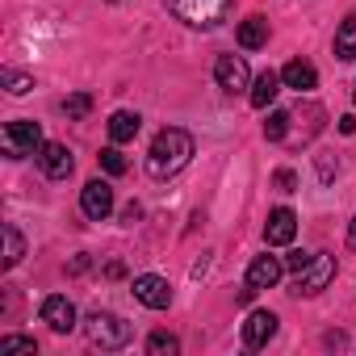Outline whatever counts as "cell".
<instances>
[{"mask_svg":"<svg viewBox=\"0 0 356 356\" xmlns=\"http://www.w3.org/2000/svg\"><path fill=\"white\" fill-rule=\"evenodd\" d=\"M84 335H88L92 348H101V352H118V348H126V343L134 339V327H130L126 318L109 314V310H97V314H88Z\"/></svg>","mask_w":356,"mask_h":356,"instance_id":"3","label":"cell"},{"mask_svg":"<svg viewBox=\"0 0 356 356\" xmlns=\"http://www.w3.org/2000/svg\"><path fill=\"white\" fill-rule=\"evenodd\" d=\"M281 80H285V88L310 92V88L318 84V72H314V63H306V59H289V63L281 67Z\"/></svg>","mask_w":356,"mask_h":356,"instance_id":"14","label":"cell"},{"mask_svg":"<svg viewBox=\"0 0 356 356\" xmlns=\"http://www.w3.org/2000/svg\"><path fill=\"white\" fill-rule=\"evenodd\" d=\"M239 47L243 51H260L264 42H268V22L264 17H248V22H239Z\"/></svg>","mask_w":356,"mask_h":356,"instance_id":"16","label":"cell"},{"mask_svg":"<svg viewBox=\"0 0 356 356\" xmlns=\"http://www.w3.org/2000/svg\"><path fill=\"white\" fill-rule=\"evenodd\" d=\"M310 260H314V252H289V256H285V268H289V273L298 277V273H302V268H306Z\"/></svg>","mask_w":356,"mask_h":356,"instance_id":"26","label":"cell"},{"mask_svg":"<svg viewBox=\"0 0 356 356\" xmlns=\"http://www.w3.org/2000/svg\"><path fill=\"white\" fill-rule=\"evenodd\" d=\"M193 159V134L181 130V126H163L155 138H151V151H147V176L151 181H172L176 172H185Z\"/></svg>","mask_w":356,"mask_h":356,"instance_id":"1","label":"cell"},{"mask_svg":"<svg viewBox=\"0 0 356 356\" xmlns=\"http://www.w3.org/2000/svg\"><path fill=\"white\" fill-rule=\"evenodd\" d=\"M80 214L88 222H105L113 214V189H109V181H88L80 189Z\"/></svg>","mask_w":356,"mask_h":356,"instance_id":"6","label":"cell"},{"mask_svg":"<svg viewBox=\"0 0 356 356\" xmlns=\"http://www.w3.org/2000/svg\"><path fill=\"white\" fill-rule=\"evenodd\" d=\"M0 143H5V155H9V159L38 155V151L47 147V138H42V126H38V122H30V118H17V122H9V126H5V134H0Z\"/></svg>","mask_w":356,"mask_h":356,"instance_id":"4","label":"cell"},{"mask_svg":"<svg viewBox=\"0 0 356 356\" xmlns=\"http://www.w3.org/2000/svg\"><path fill=\"white\" fill-rule=\"evenodd\" d=\"M101 168H105V172H109V176H122V172H126V155H122V151H118V143H113V147H105V151H101Z\"/></svg>","mask_w":356,"mask_h":356,"instance_id":"24","label":"cell"},{"mask_svg":"<svg viewBox=\"0 0 356 356\" xmlns=\"http://www.w3.org/2000/svg\"><path fill=\"white\" fill-rule=\"evenodd\" d=\"M281 273H285V260H277V256H256L252 264H248V285L260 293V289H273L277 281H281Z\"/></svg>","mask_w":356,"mask_h":356,"instance_id":"13","label":"cell"},{"mask_svg":"<svg viewBox=\"0 0 356 356\" xmlns=\"http://www.w3.org/2000/svg\"><path fill=\"white\" fill-rule=\"evenodd\" d=\"M134 298L147 310H168L172 306V285L163 277H155V273H143V277H134Z\"/></svg>","mask_w":356,"mask_h":356,"instance_id":"9","label":"cell"},{"mask_svg":"<svg viewBox=\"0 0 356 356\" xmlns=\"http://www.w3.org/2000/svg\"><path fill=\"white\" fill-rule=\"evenodd\" d=\"M339 134H356V118H352V113L339 118Z\"/></svg>","mask_w":356,"mask_h":356,"instance_id":"29","label":"cell"},{"mask_svg":"<svg viewBox=\"0 0 356 356\" xmlns=\"http://www.w3.org/2000/svg\"><path fill=\"white\" fill-rule=\"evenodd\" d=\"M293 185H298V176H293L289 168H281V172H277V189H281V193H293Z\"/></svg>","mask_w":356,"mask_h":356,"instance_id":"27","label":"cell"},{"mask_svg":"<svg viewBox=\"0 0 356 356\" xmlns=\"http://www.w3.org/2000/svg\"><path fill=\"white\" fill-rule=\"evenodd\" d=\"M63 113H67V118H88V113H92V97H88V92H72V97L63 101Z\"/></svg>","mask_w":356,"mask_h":356,"instance_id":"23","label":"cell"},{"mask_svg":"<svg viewBox=\"0 0 356 356\" xmlns=\"http://www.w3.org/2000/svg\"><path fill=\"white\" fill-rule=\"evenodd\" d=\"M335 281V256L331 252H314V260L293 277V298H314V293H323L327 285Z\"/></svg>","mask_w":356,"mask_h":356,"instance_id":"5","label":"cell"},{"mask_svg":"<svg viewBox=\"0 0 356 356\" xmlns=\"http://www.w3.org/2000/svg\"><path fill=\"white\" fill-rule=\"evenodd\" d=\"M138 130H143V118L130 113V109H118V113L109 118V138H113V143H130Z\"/></svg>","mask_w":356,"mask_h":356,"instance_id":"17","label":"cell"},{"mask_svg":"<svg viewBox=\"0 0 356 356\" xmlns=\"http://www.w3.org/2000/svg\"><path fill=\"white\" fill-rule=\"evenodd\" d=\"M214 80H218V88L222 92H243L248 84H252V72H248V59L243 55H218V63H214Z\"/></svg>","mask_w":356,"mask_h":356,"instance_id":"7","label":"cell"},{"mask_svg":"<svg viewBox=\"0 0 356 356\" xmlns=\"http://www.w3.org/2000/svg\"><path fill=\"white\" fill-rule=\"evenodd\" d=\"M273 335H277V314L273 310H252L248 323H243V343L256 352V348H268Z\"/></svg>","mask_w":356,"mask_h":356,"instance_id":"12","label":"cell"},{"mask_svg":"<svg viewBox=\"0 0 356 356\" xmlns=\"http://www.w3.org/2000/svg\"><path fill=\"white\" fill-rule=\"evenodd\" d=\"M281 84H285V80H281V72H273V67H268V72H260V76L252 80V105H256V109H268V105L277 101Z\"/></svg>","mask_w":356,"mask_h":356,"instance_id":"15","label":"cell"},{"mask_svg":"<svg viewBox=\"0 0 356 356\" xmlns=\"http://www.w3.org/2000/svg\"><path fill=\"white\" fill-rule=\"evenodd\" d=\"M138 218H143V206H134V202H130V206L122 210V222H126V227H134Z\"/></svg>","mask_w":356,"mask_h":356,"instance_id":"28","label":"cell"},{"mask_svg":"<svg viewBox=\"0 0 356 356\" xmlns=\"http://www.w3.org/2000/svg\"><path fill=\"white\" fill-rule=\"evenodd\" d=\"M147 352H151V356H176V352H181V339H176L172 331H155V335L147 339Z\"/></svg>","mask_w":356,"mask_h":356,"instance_id":"20","label":"cell"},{"mask_svg":"<svg viewBox=\"0 0 356 356\" xmlns=\"http://www.w3.org/2000/svg\"><path fill=\"white\" fill-rule=\"evenodd\" d=\"M22 256H26V239H22V231L9 222V227H5V268H17Z\"/></svg>","mask_w":356,"mask_h":356,"instance_id":"19","label":"cell"},{"mask_svg":"<svg viewBox=\"0 0 356 356\" xmlns=\"http://www.w3.org/2000/svg\"><path fill=\"white\" fill-rule=\"evenodd\" d=\"M352 97H356V88H352Z\"/></svg>","mask_w":356,"mask_h":356,"instance_id":"31","label":"cell"},{"mask_svg":"<svg viewBox=\"0 0 356 356\" xmlns=\"http://www.w3.org/2000/svg\"><path fill=\"white\" fill-rule=\"evenodd\" d=\"M293 235H298V214L289 206H277L268 214V222H264V243L268 248H285V243H293Z\"/></svg>","mask_w":356,"mask_h":356,"instance_id":"10","label":"cell"},{"mask_svg":"<svg viewBox=\"0 0 356 356\" xmlns=\"http://www.w3.org/2000/svg\"><path fill=\"white\" fill-rule=\"evenodd\" d=\"M38 314H42V323H47L55 335H67V331H76V306H72V298H63V293H51V298H42Z\"/></svg>","mask_w":356,"mask_h":356,"instance_id":"8","label":"cell"},{"mask_svg":"<svg viewBox=\"0 0 356 356\" xmlns=\"http://www.w3.org/2000/svg\"><path fill=\"white\" fill-rule=\"evenodd\" d=\"M0 352H38L34 335H0Z\"/></svg>","mask_w":356,"mask_h":356,"instance_id":"25","label":"cell"},{"mask_svg":"<svg viewBox=\"0 0 356 356\" xmlns=\"http://www.w3.org/2000/svg\"><path fill=\"white\" fill-rule=\"evenodd\" d=\"M38 163H42V172L51 176V181H67L72 168H76V159H72V147H67V143H47V147L38 151Z\"/></svg>","mask_w":356,"mask_h":356,"instance_id":"11","label":"cell"},{"mask_svg":"<svg viewBox=\"0 0 356 356\" xmlns=\"http://www.w3.org/2000/svg\"><path fill=\"white\" fill-rule=\"evenodd\" d=\"M335 55H339L343 63H352V59H356V13L335 30Z\"/></svg>","mask_w":356,"mask_h":356,"instance_id":"18","label":"cell"},{"mask_svg":"<svg viewBox=\"0 0 356 356\" xmlns=\"http://www.w3.org/2000/svg\"><path fill=\"white\" fill-rule=\"evenodd\" d=\"M163 5L172 9L176 22H185L193 30H214L231 17L235 9V0H163Z\"/></svg>","mask_w":356,"mask_h":356,"instance_id":"2","label":"cell"},{"mask_svg":"<svg viewBox=\"0 0 356 356\" xmlns=\"http://www.w3.org/2000/svg\"><path fill=\"white\" fill-rule=\"evenodd\" d=\"M348 248H356V214H352V227H348Z\"/></svg>","mask_w":356,"mask_h":356,"instance_id":"30","label":"cell"},{"mask_svg":"<svg viewBox=\"0 0 356 356\" xmlns=\"http://www.w3.org/2000/svg\"><path fill=\"white\" fill-rule=\"evenodd\" d=\"M289 122H293V113L273 109V113H268V122H264V138H268V143H281V138H285V130H289Z\"/></svg>","mask_w":356,"mask_h":356,"instance_id":"21","label":"cell"},{"mask_svg":"<svg viewBox=\"0 0 356 356\" xmlns=\"http://www.w3.org/2000/svg\"><path fill=\"white\" fill-rule=\"evenodd\" d=\"M0 80H5V88H9L13 97H26V92L34 88V76H26V72H13V67H5V72H0Z\"/></svg>","mask_w":356,"mask_h":356,"instance_id":"22","label":"cell"}]
</instances>
